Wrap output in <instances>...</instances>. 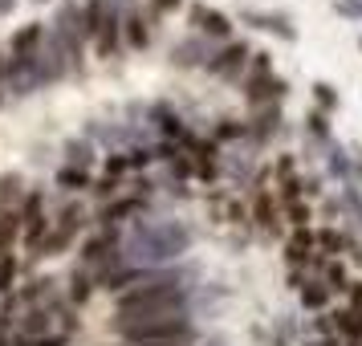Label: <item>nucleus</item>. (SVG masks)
Listing matches in <instances>:
<instances>
[{
	"instance_id": "obj_15",
	"label": "nucleus",
	"mask_w": 362,
	"mask_h": 346,
	"mask_svg": "<svg viewBox=\"0 0 362 346\" xmlns=\"http://www.w3.org/2000/svg\"><path fill=\"white\" fill-rule=\"evenodd\" d=\"M151 21L155 17H143L139 8L122 17V45H127V50H147L151 45Z\"/></svg>"
},
{
	"instance_id": "obj_19",
	"label": "nucleus",
	"mask_w": 362,
	"mask_h": 346,
	"mask_svg": "<svg viewBox=\"0 0 362 346\" xmlns=\"http://www.w3.org/2000/svg\"><path fill=\"white\" fill-rule=\"evenodd\" d=\"M62 155H66V167H78V171H90V163H94V143L90 139H66V147H62Z\"/></svg>"
},
{
	"instance_id": "obj_22",
	"label": "nucleus",
	"mask_w": 362,
	"mask_h": 346,
	"mask_svg": "<svg viewBox=\"0 0 362 346\" xmlns=\"http://www.w3.org/2000/svg\"><path fill=\"white\" fill-rule=\"evenodd\" d=\"M17 236H21V216H17V212H4V208H0V257H4L8 248L17 245Z\"/></svg>"
},
{
	"instance_id": "obj_5",
	"label": "nucleus",
	"mask_w": 362,
	"mask_h": 346,
	"mask_svg": "<svg viewBox=\"0 0 362 346\" xmlns=\"http://www.w3.org/2000/svg\"><path fill=\"white\" fill-rule=\"evenodd\" d=\"M289 82L273 74V53H252L248 57V78H245V98L248 106H273L285 98Z\"/></svg>"
},
{
	"instance_id": "obj_18",
	"label": "nucleus",
	"mask_w": 362,
	"mask_h": 346,
	"mask_svg": "<svg viewBox=\"0 0 362 346\" xmlns=\"http://www.w3.org/2000/svg\"><path fill=\"white\" fill-rule=\"evenodd\" d=\"M25 192H29V188H25V175H21V171H4V175H0V208H4V212H17Z\"/></svg>"
},
{
	"instance_id": "obj_42",
	"label": "nucleus",
	"mask_w": 362,
	"mask_h": 346,
	"mask_svg": "<svg viewBox=\"0 0 362 346\" xmlns=\"http://www.w3.org/2000/svg\"><path fill=\"white\" fill-rule=\"evenodd\" d=\"M358 50H362V37H358Z\"/></svg>"
},
{
	"instance_id": "obj_9",
	"label": "nucleus",
	"mask_w": 362,
	"mask_h": 346,
	"mask_svg": "<svg viewBox=\"0 0 362 346\" xmlns=\"http://www.w3.org/2000/svg\"><path fill=\"white\" fill-rule=\"evenodd\" d=\"M187 21L196 25V37H208V41H224V45L232 41V21H228V13H220V8L204 4V0L187 4Z\"/></svg>"
},
{
	"instance_id": "obj_16",
	"label": "nucleus",
	"mask_w": 362,
	"mask_h": 346,
	"mask_svg": "<svg viewBox=\"0 0 362 346\" xmlns=\"http://www.w3.org/2000/svg\"><path fill=\"white\" fill-rule=\"evenodd\" d=\"M90 297H94V273H90L86 265H74V269H69V281H66V301L78 310Z\"/></svg>"
},
{
	"instance_id": "obj_34",
	"label": "nucleus",
	"mask_w": 362,
	"mask_h": 346,
	"mask_svg": "<svg viewBox=\"0 0 362 346\" xmlns=\"http://www.w3.org/2000/svg\"><path fill=\"white\" fill-rule=\"evenodd\" d=\"M334 13H342V17L362 21V0H334Z\"/></svg>"
},
{
	"instance_id": "obj_10",
	"label": "nucleus",
	"mask_w": 362,
	"mask_h": 346,
	"mask_svg": "<svg viewBox=\"0 0 362 346\" xmlns=\"http://www.w3.org/2000/svg\"><path fill=\"white\" fill-rule=\"evenodd\" d=\"M236 21H240V25H248V29H261V33H273L277 41H289V45L297 41L293 21L285 17V13H269V8H240V13H236Z\"/></svg>"
},
{
	"instance_id": "obj_4",
	"label": "nucleus",
	"mask_w": 362,
	"mask_h": 346,
	"mask_svg": "<svg viewBox=\"0 0 362 346\" xmlns=\"http://www.w3.org/2000/svg\"><path fill=\"white\" fill-rule=\"evenodd\" d=\"M122 342H159V338H180V334H192L196 322L192 313H167V318H139V322H110Z\"/></svg>"
},
{
	"instance_id": "obj_7",
	"label": "nucleus",
	"mask_w": 362,
	"mask_h": 346,
	"mask_svg": "<svg viewBox=\"0 0 362 346\" xmlns=\"http://www.w3.org/2000/svg\"><path fill=\"white\" fill-rule=\"evenodd\" d=\"M37 90H45V78H41V62L37 53L29 57H4V98H29Z\"/></svg>"
},
{
	"instance_id": "obj_41",
	"label": "nucleus",
	"mask_w": 362,
	"mask_h": 346,
	"mask_svg": "<svg viewBox=\"0 0 362 346\" xmlns=\"http://www.w3.org/2000/svg\"><path fill=\"white\" fill-rule=\"evenodd\" d=\"M33 4H49V0H33Z\"/></svg>"
},
{
	"instance_id": "obj_11",
	"label": "nucleus",
	"mask_w": 362,
	"mask_h": 346,
	"mask_svg": "<svg viewBox=\"0 0 362 346\" xmlns=\"http://www.w3.org/2000/svg\"><path fill=\"white\" fill-rule=\"evenodd\" d=\"M147 118L155 122V131L163 134V143H175V147H192V143H196V134L183 127V118L175 115L167 102H151V106H147Z\"/></svg>"
},
{
	"instance_id": "obj_30",
	"label": "nucleus",
	"mask_w": 362,
	"mask_h": 346,
	"mask_svg": "<svg viewBox=\"0 0 362 346\" xmlns=\"http://www.w3.org/2000/svg\"><path fill=\"white\" fill-rule=\"evenodd\" d=\"M313 241H317V245L326 248V253H342V248H346V236H342V232H334V229L313 232Z\"/></svg>"
},
{
	"instance_id": "obj_28",
	"label": "nucleus",
	"mask_w": 362,
	"mask_h": 346,
	"mask_svg": "<svg viewBox=\"0 0 362 346\" xmlns=\"http://www.w3.org/2000/svg\"><path fill=\"white\" fill-rule=\"evenodd\" d=\"M350 167H354V159H350L342 147H334V143H329V171H334V175H342V180L350 183Z\"/></svg>"
},
{
	"instance_id": "obj_3",
	"label": "nucleus",
	"mask_w": 362,
	"mask_h": 346,
	"mask_svg": "<svg viewBox=\"0 0 362 346\" xmlns=\"http://www.w3.org/2000/svg\"><path fill=\"white\" fill-rule=\"evenodd\" d=\"M49 33L62 41V50L69 57V78H82L86 74V50H90V37H86V21H82V0H62L57 13L49 21Z\"/></svg>"
},
{
	"instance_id": "obj_29",
	"label": "nucleus",
	"mask_w": 362,
	"mask_h": 346,
	"mask_svg": "<svg viewBox=\"0 0 362 346\" xmlns=\"http://www.w3.org/2000/svg\"><path fill=\"white\" fill-rule=\"evenodd\" d=\"M257 224H261V229H273V224H277V212H273V200H269V192H261V196H257Z\"/></svg>"
},
{
	"instance_id": "obj_2",
	"label": "nucleus",
	"mask_w": 362,
	"mask_h": 346,
	"mask_svg": "<svg viewBox=\"0 0 362 346\" xmlns=\"http://www.w3.org/2000/svg\"><path fill=\"white\" fill-rule=\"evenodd\" d=\"M167 313H192V289H131L115 297V322L167 318Z\"/></svg>"
},
{
	"instance_id": "obj_26",
	"label": "nucleus",
	"mask_w": 362,
	"mask_h": 346,
	"mask_svg": "<svg viewBox=\"0 0 362 346\" xmlns=\"http://www.w3.org/2000/svg\"><path fill=\"white\" fill-rule=\"evenodd\" d=\"M13 281H17V257H13V253H4V257H0V294H4V297L17 289Z\"/></svg>"
},
{
	"instance_id": "obj_20",
	"label": "nucleus",
	"mask_w": 362,
	"mask_h": 346,
	"mask_svg": "<svg viewBox=\"0 0 362 346\" xmlns=\"http://www.w3.org/2000/svg\"><path fill=\"white\" fill-rule=\"evenodd\" d=\"M53 183H57V192H69V196H74V192H86V188H90V171H78V167H57V175H53Z\"/></svg>"
},
{
	"instance_id": "obj_6",
	"label": "nucleus",
	"mask_w": 362,
	"mask_h": 346,
	"mask_svg": "<svg viewBox=\"0 0 362 346\" xmlns=\"http://www.w3.org/2000/svg\"><path fill=\"white\" fill-rule=\"evenodd\" d=\"M86 229V208L82 204H66L62 212L53 216L49 232H45V241L37 245L33 257H66L69 248L78 245V232Z\"/></svg>"
},
{
	"instance_id": "obj_35",
	"label": "nucleus",
	"mask_w": 362,
	"mask_h": 346,
	"mask_svg": "<svg viewBox=\"0 0 362 346\" xmlns=\"http://www.w3.org/2000/svg\"><path fill=\"white\" fill-rule=\"evenodd\" d=\"M305 220H310V208H305L301 200H297V204H289V224H293V229H305Z\"/></svg>"
},
{
	"instance_id": "obj_38",
	"label": "nucleus",
	"mask_w": 362,
	"mask_h": 346,
	"mask_svg": "<svg viewBox=\"0 0 362 346\" xmlns=\"http://www.w3.org/2000/svg\"><path fill=\"white\" fill-rule=\"evenodd\" d=\"M0 346H13V342H8V334H4V330H0Z\"/></svg>"
},
{
	"instance_id": "obj_17",
	"label": "nucleus",
	"mask_w": 362,
	"mask_h": 346,
	"mask_svg": "<svg viewBox=\"0 0 362 346\" xmlns=\"http://www.w3.org/2000/svg\"><path fill=\"white\" fill-rule=\"evenodd\" d=\"M277 127H281V106L277 102H273V106H257L248 134H252V143H269V134H277Z\"/></svg>"
},
{
	"instance_id": "obj_13",
	"label": "nucleus",
	"mask_w": 362,
	"mask_h": 346,
	"mask_svg": "<svg viewBox=\"0 0 362 346\" xmlns=\"http://www.w3.org/2000/svg\"><path fill=\"white\" fill-rule=\"evenodd\" d=\"M143 216H147V200L122 196V200H110L98 212V229H122V224H134V220H143Z\"/></svg>"
},
{
	"instance_id": "obj_27",
	"label": "nucleus",
	"mask_w": 362,
	"mask_h": 346,
	"mask_svg": "<svg viewBox=\"0 0 362 346\" xmlns=\"http://www.w3.org/2000/svg\"><path fill=\"white\" fill-rule=\"evenodd\" d=\"M245 134H248V122L220 118V127H216V143H232V139H245Z\"/></svg>"
},
{
	"instance_id": "obj_12",
	"label": "nucleus",
	"mask_w": 362,
	"mask_h": 346,
	"mask_svg": "<svg viewBox=\"0 0 362 346\" xmlns=\"http://www.w3.org/2000/svg\"><path fill=\"white\" fill-rule=\"evenodd\" d=\"M216 45L208 41V37H183V41H175L171 45V66L175 69H204L208 62H212Z\"/></svg>"
},
{
	"instance_id": "obj_40",
	"label": "nucleus",
	"mask_w": 362,
	"mask_h": 346,
	"mask_svg": "<svg viewBox=\"0 0 362 346\" xmlns=\"http://www.w3.org/2000/svg\"><path fill=\"white\" fill-rule=\"evenodd\" d=\"M305 346H329V342H305Z\"/></svg>"
},
{
	"instance_id": "obj_36",
	"label": "nucleus",
	"mask_w": 362,
	"mask_h": 346,
	"mask_svg": "<svg viewBox=\"0 0 362 346\" xmlns=\"http://www.w3.org/2000/svg\"><path fill=\"white\" fill-rule=\"evenodd\" d=\"M0 106H8V98H4V57H0Z\"/></svg>"
},
{
	"instance_id": "obj_14",
	"label": "nucleus",
	"mask_w": 362,
	"mask_h": 346,
	"mask_svg": "<svg viewBox=\"0 0 362 346\" xmlns=\"http://www.w3.org/2000/svg\"><path fill=\"white\" fill-rule=\"evenodd\" d=\"M49 33V25H41V21H29V25H21L17 33L8 37V57H29V53L41 50V41Z\"/></svg>"
},
{
	"instance_id": "obj_24",
	"label": "nucleus",
	"mask_w": 362,
	"mask_h": 346,
	"mask_svg": "<svg viewBox=\"0 0 362 346\" xmlns=\"http://www.w3.org/2000/svg\"><path fill=\"white\" fill-rule=\"evenodd\" d=\"M326 301H329L326 285H317V281H305V285H301V306H305V310H322Z\"/></svg>"
},
{
	"instance_id": "obj_32",
	"label": "nucleus",
	"mask_w": 362,
	"mask_h": 346,
	"mask_svg": "<svg viewBox=\"0 0 362 346\" xmlns=\"http://www.w3.org/2000/svg\"><path fill=\"white\" fill-rule=\"evenodd\" d=\"M326 289H329V294H334V289H346V269L338 261L326 265Z\"/></svg>"
},
{
	"instance_id": "obj_37",
	"label": "nucleus",
	"mask_w": 362,
	"mask_h": 346,
	"mask_svg": "<svg viewBox=\"0 0 362 346\" xmlns=\"http://www.w3.org/2000/svg\"><path fill=\"white\" fill-rule=\"evenodd\" d=\"M13 8H17V0H0V17H8Z\"/></svg>"
},
{
	"instance_id": "obj_25",
	"label": "nucleus",
	"mask_w": 362,
	"mask_h": 346,
	"mask_svg": "<svg viewBox=\"0 0 362 346\" xmlns=\"http://www.w3.org/2000/svg\"><path fill=\"white\" fill-rule=\"evenodd\" d=\"M313 102H317L322 115H334V110H338V90L329 82H313Z\"/></svg>"
},
{
	"instance_id": "obj_1",
	"label": "nucleus",
	"mask_w": 362,
	"mask_h": 346,
	"mask_svg": "<svg viewBox=\"0 0 362 346\" xmlns=\"http://www.w3.org/2000/svg\"><path fill=\"white\" fill-rule=\"evenodd\" d=\"M192 229L180 220H134L118 241V261L122 269H167L192 248Z\"/></svg>"
},
{
	"instance_id": "obj_33",
	"label": "nucleus",
	"mask_w": 362,
	"mask_h": 346,
	"mask_svg": "<svg viewBox=\"0 0 362 346\" xmlns=\"http://www.w3.org/2000/svg\"><path fill=\"white\" fill-rule=\"evenodd\" d=\"M180 8H183V0H151V17H171Z\"/></svg>"
},
{
	"instance_id": "obj_21",
	"label": "nucleus",
	"mask_w": 362,
	"mask_h": 346,
	"mask_svg": "<svg viewBox=\"0 0 362 346\" xmlns=\"http://www.w3.org/2000/svg\"><path fill=\"white\" fill-rule=\"evenodd\" d=\"M313 232L310 229H293V236H289V245H285V253H289V265H301V261H310V253H313Z\"/></svg>"
},
{
	"instance_id": "obj_31",
	"label": "nucleus",
	"mask_w": 362,
	"mask_h": 346,
	"mask_svg": "<svg viewBox=\"0 0 362 346\" xmlns=\"http://www.w3.org/2000/svg\"><path fill=\"white\" fill-rule=\"evenodd\" d=\"M305 122H310V134H313V139L329 147V122H326V115H322V110H313V115L305 118Z\"/></svg>"
},
{
	"instance_id": "obj_39",
	"label": "nucleus",
	"mask_w": 362,
	"mask_h": 346,
	"mask_svg": "<svg viewBox=\"0 0 362 346\" xmlns=\"http://www.w3.org/2000/svg\"><path fill=\"white\" fill-rule=\"evenodd\" d=\"M354 261H358V265H362V248H354Z\"/></svg>"
},
{
	"instance_id": "obj_23",
	"label": "nucleus",
	"mask_w": 362,
	"mask_h": 346,
	"mask_svg": "<svg viewBox=\"0 0 362 346\" xmlns=\"http://www.w3.org/2000/svg\"><path fill=\"white\" fill-rule=\"evenodd\" d=\"M13 346H74L66 330H53V334H41V338H25V334H8Z\"/></svg>"
},
{
	"instance_id": "obj_8",
	"label": "nucleus",
	"mask_w": 362,
	"mask_h": 346,
	"mask_svg": "<svg viewBox=\"0 0 362 346\" xmlns=\"http://www.w3.org/2000/svg\"><path fill=\"white\" fill-rule=\"evenodd\" d=\"M248 57H252V50H248L245 41H228V45H220V50L212 53V62L204 69H208L212 78H220V82H240Z\"/></svg>"
}]
</instances>
